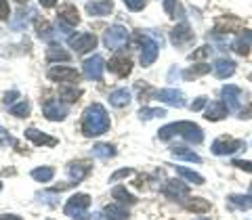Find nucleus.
Here are the masks:
<instances>
[{"label":"nucleus","mask_w":252,"mask_h":220,"mask_svg":"<svg viewBox=\"0 0 252 220\" xmlns=\"http://www.w3.org/2000/svg\"><path fill=\"white\" fill-rule=\"evenodd\" d=\"M109 130V115L101 103H93L82 113V135L84 137H101Z\"/></svg>","instance_id":"obj_1"},{"label":"nucleus","mask_w":252,"mask_h":220,"mask_svg":"<svg viewBox=\"0 0 252 220\" xmlns=\"http://www.w3.org/2000/svg\"><path fill=\"white\" fill-rule=\"evenodd\" d=\"M158 137H160V140H170L172 137H181L187 143L200 145L204 140V130L193 122H172V124H166L164 128H160Z\"/></svg>","instance_id":"obj_2"},{"label":"nucleus","mask_w":252,"mask_h":220,"mask_svg":"<svg viewBox=\"0 0 252 220\" xmlns=\"http://www.w3.org/2000/svg\"><path fill=\"white\" fill-rule=\"evenodd\" d=\"M139 42H141V65L143 67L154 65L162 42H158L156 38H152L149 34H139Z\"/></svg>","instance_id":"obj_3"},{"label":"nucleus","mask_w":252,"mask_h":220,"mask_svg":"<svg viewBox=\"0 0 252 220\" xmlns=\"http://www.w3.org/2000/svg\"><path fill=\"white\" fill-rule=\"evenodd\" d=\"M103 44L109 51H122L124 46L128 44V29L122 28V26H112L109 29H105Z\"/></svg>","instance_id":"obj_4"},{"label":"nucleus","mask_w":252,"mask_h":220,"mask_svg":"<svg viewBox=\"0 0 252 220\" xmlns=\"http://www.w3.org/2000/svg\"><path fill=\"white\" fill-rule=\"evenodd\" d=\"M242 149H246V143H244L242 138H231V137H220L217 138L215 143H212L210 151L215 155H233L242 151Z\"/></svg>","instance_id":"obj_5"},{"label":"nucleus","mask_w":252,"mask_h":220,"mask_svg":"<svg viewBox=\"0 0 252 220\" xmlns=\"http://www.w3.org/2000/svg\"><path fill=\"white\" fill-rule=\"evenodd\" d=\"M220 97H223V103L227 105V109H229L231 113H240V107H242L246 94H244L240 86L227 84V86H223V90H220Z\"/></svg>","instance_id":"obj_6"},{"label":"nucleus","mask_w":252,"mask_h":220,"mask_svg":"<svg viewBox=\"0 0 252 220\" xmlns=\"http://www.w3.org/2000/svg\"><path fill=\"white\" fill-rule=\"evenodd\" d=\"M105 69H107V65H105V61H103L101 55H93L91 59H86L82 63V74H84L86 80L101 82V80H103V72H105Z\"/></svg>","instance_id":"obj_7"},{"label":"nucleus","mask_w":252,"mask_h":220,"mask_svg":"<svg viewBox=\"0 0 252 220\" xmlns=\"http://www.w3.org/2000/svg\"><path fill=\"white\" fill-rule=\"evenodd\" d=\"M42 113L46 120H51V122H61V120H65V115L69 113V107L65 103H61V101H44L42 103Z\"/></svg>","instance_id":"obj_8"},{"label":"nucleus","mask_w":252,"mask_h":220,"mask_svg":"<svg viewBox=\"0 0 252 220\" xmlns=\"http://www.w3.org/2000/svg\"><path fill=\"white\" fill-rule=\"evenodd\" d=\"M97 42H99L97 36L89 34V31H84V34H76V36L69 38V46H72L76 53H80V55L94 51V49H97Z\"/></svg>","instance_id":"obj_9"},{"label":"nucleus","mask_w":252,"mask_h":220,"mask_svg":"<svg viewBox=\"0 0 252 220\" xmlns=\"http://www.w3.org/2000/svg\"><path fill=\"white\" fill-rule=\"evenodd\" d=\"M89 206H91V197L86 193H76V195H72V197L67 199V203H65V208H63V212H65L67 216H78V214H84L86 210H89Z\"/></svg>","instance_id":"obj_10"},{"label":"nucleus","mask_w":252,"mask_h":220,"mask_svg":"<svg viewBox=\"0 0 252 220\" xmlns=\"http://www.w3.org/2000/svg\"><path fill=\"white\" fill-rule=\"evenodd\" d=\"M49 80L59 82V84H74V82L80 80V74H78L74 67L57 65V67H51L49 69Z\"/></svg>","instance_id":"obj_11"},{"label":"nucleus","mask_w":252,"mask_h":220,"mask_svg":"<svg viewBox=\"0 0 252 220\" xmlns=\"http://www.w3.org/2000/svg\"><path fill=\"white\" fill-rule=\"evenodd\" d=\"M170 42L179 46V49H185V46H189L193 42V31L191 28H189V23H179V26L170 31Z\"/></svg>","instance_id":"obj_12"},{"label":"nucleus","mask_w":252,"mask_h":220,"mask_svg":"<svg viewBox=\"0 0 252 220\" xmlns=\"http://www.w3.org/2000/svg\"><path fill=\"white\" fill-rule=\"evenodd\" d=\"M164 195H166L168 199H172V201H181V199H185L189 195V185H185L183 180L172 178V180H168V183L164 185Z\"/></svg>","instance_id":"obj_13"},{"label":"nucleus","mask_w":252,"mask_h":220,"mask_svg":"<svg viewBox=\"0 0 252 220\" xmlns=\"http://www.w3.org/2000/svg\"><path fill=\"white\" fill-rule=\"evenodd\" d=\"M107 69H109L112 74H116V76L126 78V76L130 74V69H132V61H130L128 57H124V55H116V57L109 59Z\"/></svg>","instance_id":"obj_14"},{"label":"nucleus","mask_w":252,"mask_h":220,"mask_svg":"<svg viewBox=\"0 0 252 220\" xmlns=\"http://www.w3.org/2000/svg\"><path fill=\"white\" fill-rule=\"evenodd\" d=\"M156 97L170 107H183L185 105V94L177 88H162V90L156 92Z\"/></svg>","instance_id":"obj_15"},{"label":"nucleus","mask_w":252,"mask_h":220,"mask_svg":"<svg viewBox=\"0 0 252 220\" xmlns=\"http://www.w3.org/2000/svg\"><path fill=\"white\" fill-rule=\"evenodd\" d=\"M57 19L59 23H63V26H67V28H74L80 23V15H78V9L74 4H63L59 6V13H57Z\"/></svg>","instance_id":"obj_16"},{"label":"nucleus","mask_w":252,"mask_h":220,"mask_svg":"<svg viewBox=\"0 0 252 220\" xmlns=\"http://www.w3.org/2000/svg\"><path fill=\"white\" fill-rule=\"evenodd\" d=\"M227 113H229V109H227L223 101H208L206 111H204L208 122H220L223 117H227Z\"/></svg>","instance_id":"obj_17"},{"label":"nucleus","mask_w":252,"mask_h":220,"mask_svg":"<svg viewBox=\"0 0 252 220\" xmlns=\"http://www.w3.org/2000/svg\"><path fill=\"white\" fill-rule=\"evenodd\" d=\"M26 138L32 140V143L38 145V147H55V145L59 143L55 137H49L46 132H40V130H36V128H28L26 130Z\"/></svg>","instance_id":"obj_18"},{"label":"nucleus","mask_w":252,"mask_h":220,"mask_svg":"<svg viewBox=\"0 0 252 220\" xmlns=\"http://www.w3.org/2000/svg\"><path fill=\"white\" fill-rule=\"evenodd\" d=\"M212 74H215L219 80H227L235 74V63L231 59H217L215 65H212Z\"/></svg>","instance_id":"obj_19"},{"label":"nucleus","mask_w":252,"mask_h":220,"mask_svg":"<svg viewBox=\"0 0 252 220\" xmlns=\"http://www.w3.org/2000/svg\"><path fill=\"white\" fill-rule=\"evenodd\" d=\"M242 28V21L235 19V17H223L217 21L215 29H212V34L215 36H223V34H231V31H238Z\"/></svg>","instance_id":"obj_20"},{"label":"nucleus","mask_w":252,"mask_h":220,"mask_svg":"<svg viewBox=\"0 0 252 220\" xmlns=\"http://www.w3.org/2000/svg\"><path fill=\"white\" fill-rule=\"evenodd\" d=\"M114 11V2L112 0H94V2L86 4V13L93 15V17H105Z\"/></svg>","instance_id":"obj_21"},{"label":"nucleus","mask_w":252,"mask_h":220,"mask_svg":"<svg viewBox=\"0 0 252 220\" xmlns=\"http://www.w3.org/2000/svg\"><path fill=\"white\" fill-rule=\"evenodd\" d=\"M250 46H252V29H244L242 34L233 40V51L238 55H242V57H246Z\"/></svg>","instance_id":"obj_22"},{"label":"nucleus","mask_w":252,"mask_h":220,"mask_svg":"<svg viewBox=\"0 0 252 220\" xmlns=\"http://www.w3.org/2000/svg\"><path fill=\"white\" fill-rule=\"evenodd\" d=\"M89 172H91V164H86V162H76V164H69L67 166V174L74 183H80Z\"/></svg>","instance_id":"obj_23"},{"label":"nucleus","mask_w":252,"mask_h":220,"mask_svg":"<svg viewBox=\"0 0 252 220\" xmlns=\"http://www.w3.org/2000/svg\"><path fill=\"white\" fill-rule=\"evenodd\" d=\"M46 59H49L51 63H57V61L67 63L69 59H72V55H69L65 49H63V46L53 44V46H49V51H46Z\"/></svg>","instance_id":"obj_24"},{"label":"nucleus","mask_w":252,"mask_h":220,"mask_svg":"<svg viewBox=\"0 0 252 220\" xmlns=\"http://www.w3.org/2000/svg\"><path fill=\"white\" fill-rule=\"evenodd\" d=\"M103 214L107 220H126L128 218V212H126V208H122L120 203H109V206H105Z\"/></svg>","instance_id":"obj_25"},{"label":"nucleus","mask_w":252,"mask_h":220,"mask_svg":"<svg viewBox=\"0 0 252 220\" xmlns=\"http://www.w3.org/2000/svg\"><path fill=\"white\" fill-rule=\"evenodd\" d=\"M128 103H130V90L118 88V90H114L112 94H109V105H114V107H124V105H128Z\"/></svg>","instance_id":"obj_26"},{"label":"nucleus","mask_w":252,"mask_h":220,"mask_svg":"<svg viewBox=\"0 0 252 220\" xmlns=\"http://www.w3.org/2000/svg\"><path fill=\"white\" fill-rule=\"evenodd\" d=\"M93 157H99V160H109V157L116 155V147L109 145V143H97L91 149Z\"/></svg>","instance_id":"obj_27"},{"label":"nucleus","mask_w":252,"mask_h":220,"mask_svg":"<svg viewBox=\"0 0 252 220\" xmlns=\"http://www.w3.org/2000/svg\"><path fill=\"white\" fill-rule=\"evenodd\" d=\"M80 94H82V90L76 88V86L61 84V88H59V99L65 101V103H74L76 99H80Z\"/></svg>","instance_id":"obj_28"},{"label":"nucleus","mask_w":252,"mask_h":220,"mask_svg":"<svg viewBox=\"0 0 252 220\" xmlns=\"http://www.w3.org/2000/svg\"><path fill=\"white\" fill-rule=\"evenodd\" d=\"M112 197H114L116 201H120V203H128V206H132V203H137V197H135L132 193L126 191V187H114Z\"/></svg>","instance_id":"obj_29"},{"label":"nucleus","mask_w":252,"mask_h":220,"mask_svg":"<svg viewBox=\"0 0 252 220\" xmlns=\"http://www.w3.org/2000/svg\"><path fill=\"white\" fill-rule=\"evenodd\" d=\"M185 208L189 212H195V214H204V212L210 210V203L206 199H202V197H193V199H187L185 201Z\"/></svg>","instance_id":"obj_30"},{"label":"nucleus","mask_w":252,"mask_h":220,"mask_svg":"<svg viewBox=\"0 0 252 220\" xmlns=\"http://www.w3.org/2000/svg\"><path fill=\"white\" fill-rule=\"evenodd\" d=\"M227 201L231 203L233 208H240V210H250L252 208V195H229Z\"/></svg>","instance_id":"obj_31"},{"label":"nucleus","mask_w":252,"mask_h":220,"mask_svg":"<svg viewBox=\"0 0 252 220\" xmlns=\"http://www.w3.org/2000/svg\"><path fill=\"white\" fill-rule=\"evenodd\" d=\"M53 176H55V170L51 166H42V168L32 170V178L38 180V183H49V180H53Z\"/></svg>","instance_id":"obj_32"},{"label":"nucleus","mask_w":252,"mask_h":220,"mask_svg":"<svg viewBox=\"0 0 252 220\" xmlns=\"http://www.w3.org/2000/svg\"><path fill=\"white\" fill-rule=\"evenodd\" d=\"M172 157H177V160H185V162H193V164H200V155L198 153H193V151H189V149H181V147H175L172 149Z\"/></svg>","instance_id":"obj_33"},{"label":"nucleus","mask_w":252,"mask_h":220,"mask_svg":"<svg viewBox=\"0 0 252 220\" xmlns=\"http://www.w3.org/2000/svg\"><path fill=\"white\" fill-rule=\"evenodd\" d=\"M164 115H166V109H162V107H141L139 109L141 120H154V117H164Z\"/></svg>","instance_id":"obj_34"},{"label":"nucleus","mask_w":252,"mask_h":220,"mask_svg":"<svg viewBox=\"0 0 252 220\" xmlns=\"http://www.w3.org/2000/svg\"><path fill=\"white\" fill-rule=\"evenodd\" d=\"M210 72V65H206V63H200V65H193V67H189L183 72V78L185 80H193V78H200L204 74H208Z\"/></svg>","instance_id":"obj_35"},{"label":"nucleus","mask_w":252,"mask_h":220,"mask_svg":"<svg viewBox=\"0 0 252 220\" xmlns=\"http://www.w3.org/2000/svg\"><path fill=\"white\" fill-rule=\"evenodd\" d=\"M177 174H181L185 180H189V183H195V185H204V176H200L198 172L193 170H187V168H177Z\"/></svg>","instance_id":"obj_36"},{"label":"nucleus","mask_w":252,"mask_h":220,"mask_svg":"<svg viewBox=\"0 0 252 220\" xmlns=\"http://www.w3.org/2000/svg\"><path fill=\"white\" fill-rule=\"evenodd\" d=\"M9 111L15 117H26V115H30V103L28 101H19V103H15V105L9 107Z\"/></svg>","instance_id":"obj_37"},{"label":"nucleus","mask_w":252,"mask_h":220,"mask_svg":"<svg viewBox=\"0 0 252 220\" xmlns=\"http://www.w3.org/2000/svg\"><path fill=\"white\" fill-rule=\"evenodd\" d=\"M36 28H38V36H40L42 40H51L53 34H55V29L51 28V23H46V21H38Z\"/></svg>","instance_id":"obj_38"},{"label":"nucleus","mask_w":252,"mask_h":220,"mask_svg":"<svg viewBox=\"0 0 252 220\" xmlns=\"http://www.w3.org/2000/svg\"><path fill=\"white\" fill-rule=\"evenodd\" d=\"M0 145L2 147H9V145H17V140H15L11 135H9V130H4L2 126H0Z\"/></svg>","instance_id":"obj_39"},{"label":"nucleus","mask_w":252,"mask_h":220,"mask_svg":"<svg viewBox=\"0 0 252 220\" xmlns=\"http://www.w3.org/2000/svg\"><path fill=\"white\" fill-rule=\"evenodd\" d=\"M124 4H126V9H130V11H141L143 6L147 4V0H124Z\"/></svg>","instance_id":"obj_40"},{"label":"nucleus","mask_w":252,"mask_h":220,"mask_svg":"<svg viewBox=\"0 0 252 220\" xmlns=\"http://www.w3.org/2000/svg\"><path fill=\"white\" fill-rule=\"evenodd\" d=\"M164 11H166L170 17H177V11H179L177 0H164Z\"/></svg>","instance_id":"obj_41"},{"label":"nucleus","mask_w":252,"mask_h":220,"mask_svg":"<svg viewBox=\"0 0 252 220\" xmlns=\"http://www.w3.org/2000/svg\"><path fill=\"white\" fill-rule=\"evenodd\" d=\"M233 166L244 170V172H250V174H252V162H248V160H233Z\"/></svg>","instance_id":"obj_42"},{"label":"nucleus","mask_w":252,"mask_h":220,"mask_svg":"<svg viewBox=\"0 0 252 220\" xmlns=\"http://www.w3.org/2000/svg\"><path fill=\"white\" fill-rule=\"evenodd\" d=\"M206 105H208V99H206V97H198V99H195L193 103H191V111H202V109L206 107Z\"/></svg>","instance_id":"obj_43"},{"label":"nucleus","mask_w":252,"mask_h":220,"mask_svg":"<svg viewBox=\"0 0 252 220\" xmlns=\"http://www.w3.org/2000/svg\"><path fill=\"white\" fill-rule=\"evenodd\" d=\"M11 9H9V0H0V19H9Z\"/></svg>","instance_id":"obj_44"},{"label":"nucleus","mask_w":252,"mask_h":220,"mask_svg":"<svg viewBox=\"0 0 252 220\" xmlns=\"http://www.w3.org/2000/svg\"><path fill=\"white\" fill-rule=\"evenodd\" d=\"M15 99H19V92H17V90H11V92H6V94H4V103H6V107L15 105Z\"/></svg>","instance_id":"obj_45"},{"label":"nucleus","mask_w":252,"mask_h":220,"mask_svg":"<svg viewBox=\"0 0 252 220\" xmlns=\"http://www.w3.org/2000/svg\"><path fill=\"white\" fill-rule=\"evenodd\" d=\"M130 174H132V170H130V168H124V170H118L116 174H112V178H109V180H112V183H116L118 178H124V176H130Z\"/></svg>","instance_id":"obj_46"},{"label":"nucleus","mask_w":252,"mask_h":220,"mask_svg":"<svg viewBox=\"0 0 252 220\" xmlns=\"http://www.w3.org/2000/svg\"><path fill=\"white\" fill-rule=\"evenodd\" d=\"M208 53H210V46H202L198 53H191V55H189V59H202V57H206Z\"/></svg>","instance_id":"obj_47"},{"label":"nucleus","mask_w":252,"mask_h":220,"mask_svg":"<svg viewBox=\"0 0 252 220\" xmlns=\"http://www.w3.org/2000/svg\"><path fill=\"white\" fill-rule=\"evenodd\" d=\"M240 117H242V120H250V117H252V103H248L246 109H240Z\"/></svg>","instance_id":"obj_48"},{"label":"nucleus","mask_w":252,"mask_h":220,"mask_svg":"<svg viewBox=\"0 0 252 220\" xmlns=\"http://www.w3.org/2000/svg\"><path fill=\"white\" fill-rule=\"evenodd\" d=\"M55 2H57V0H40V4L44 9H51V6H55Z\"/></svg>","instance_id":"obj_49"},{"label":"nucleus","mask_w":252,"mask_h":220,"mask_svg":"<svg viewBox=\"0 0 252 220\" xmlns=\"http://www.w3.org/2000/svg\"><path fill=\"white\" fill-rule=\"evenodd\" d=\"M0 220H23V218L15 216V214H4V216H0Z\"/></svg>","instance_id":"obj_50"},{"label":"nucleus","mask_w":252,"mask_h":220,"mask_svg":"<svg viewBox=\"0 0 252 220\" xmlns=\"http://www.w3.org/2000/svg\"><path fill=\"white\" fill-rule=\"evenodd\" d=\"M74 220H89V214H86V212L84 214H78V216H74Z\"/></svg>","instance_id":"obj_51"},{"label":"nucleus","mask_w":252,"mask_h":220,"mask_svg":"<svg viewBox=\"0 0 252 220\" xmlns=\"http://www.w3.org/2000/svg\"><path fill=\"white\" fill-rule=\"evenodd\" d=\"M15 2H19V4H28V0H15Z\"/></svg>","instance_id":"obj_52"},{"label":"nucleus","mask_w":252,"mask_h":220,"mask_svg":"<svg viewBox=\"0 0 252 220\" xmlns=\"http://www.w3.org/2000/svg\"><path fill=\"white\" fill-rule=\"evenodd\" d=\"M195 220H210V218H195Z\"/></svg>","instance_id":"obj_53"},{"label":"nucleus","mask_w":252,"mask_h":220,"mask_svg":"<svg viewBox=\"0 0 252 220\" xmlns=\"http://www.w3.org/2000/svg\"><path fill=\"white\" fill-rule=\"evenodd\" d=\"M250 195H252V185H250Z\"/></svg>","instance_id":"obj_54"},{"label":"nucleus","mask_w":252,"mask_h":220,"mask_svg":"<svg viewBox=\"0 0 252 220\" xmlns=\"http://www.w3.org/2000/svg\"><path fill=\"white\" fill-rule=\"evenodd\" d=\"M248 78H250V80H252V74H250V76H248Z\"/></svg>","instance_id":"obj_55"},{"label":"nucleus","mask_w":252,"mask_h":220,"mask_svg":"<svg viewBox=\"0 0 252 220\" xmlns=\"http://www.w3.org/2000/svg\"><path fill=\"white\" fill-rule=\"evenodd\" d=\"M0 189H2V185H0Z\"/></svg>","instance_id":"obj_56"}]
</instances>
